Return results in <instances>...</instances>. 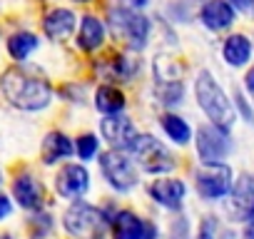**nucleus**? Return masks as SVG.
Here are the masks:
<instances>
[{"instance_id": "6e6552de", "label": "nucleus", "mask_w": 254, "mask_h": 239, "mask_svg": "<svg viewBox=\"0 0 254 239\" xmlns=\"http://www.w3.org/2000/svg\"><path fill=\"white\" fill-rule=\"evenodd\" d=\"M232 150L229 132L219 125H204L197 130V155L202 162H222Z\"/></svg>"}, {"instance_id": "c9c22d12", "label": "nucleus", "mask_w": 254, "mask_h": 239, "mask_svg": "<svg viewBox=\"0 0 254 239\" xmlns=\"http://www.w3.org/2000/svg\"><path fill=\"white\" fill-rule=\"evenodd\" d=\"M3 239H13V237H3Z\"/></svg>"}, {"instance_id": "7ed1b4c3", "label": "nucleus", "mask_w": 254, "mask_h": 239, "mask_svg": "<svg viewBox=\"0 0 254 239\" xmlns=\"http://www.w3.org/2000/svg\"><path fill=\"white\" fill-rule=\"evenodd\" d=\"M63 224H65L67 234H72L75 239H102L107 232V217L97 207L80 202V199H75L67 207Z\"/></svg>"}, {"instance_id": "6ab92c4d", "label": "nucleus", "mask_w": 254, "mask_h": 239, "mask_svg": "<svg viewBox=\"0 0 254 239\" xmlns=\"http://www.w3.org/2000/svg\"><path fill=\"white\" fill-rule=\"evenodd\" d=\"M72 152H75V147H72V142L67 140V135H63V132H50V135H45L43 150H40L45 165H55V162L70 157Z\"/></svg>"}, {"instance_id": "0eeeda50", "label": "nucleus", "mask_w": 254, "mask_h": 239, "mask_svg": "<svg viewBox=\"0 0 254 239\" xmlns=\"http://www.w3.org/2000/svg\"><path fill=\"white\" fill-rule=\"evenodd\" d=\"M194 184H197L199 197L219 199V197L229 194V189H232V170L222 162H204L194 172Z\"/></svg>"}, {"instance_id": "f03ea898", "label": "nucleus", "mask_w": 254, "mask_h": 239, "mask_svg": "<svg viewBox=\"0 0 254 239\" xmlns=\"http://www.w3.org/2000/svg\"><path fill=\"white\" fill-rule=\"evenodd\" d=\"M194 95H197V102H199V107L204 110V115L212 120V125H219V127H224V130L232 127V122H234V107H232V102L227 100L224 90L217 85V80H214L207 70H202V72L197 75Z\"/></svg>"}, {"instance_id": "7c9ffc66", "label": "nucleus", "mask_w": 254, "mask_h": 239, "mask_svg": "<svg viewBox=\"0 0 254 239\" xmlns=\"http://www.w3.org/2000/svg\"><path fill=\"white\" fill-rule=\"evenodd\" d=\"M247 90H249V92H254V67L247 72Z\"/></svg>"}, {"instance_id": "f257e3e1", "label": "nucleus", "mask_w": 254, "mask_h": 239, "mask_svg": "<svg viewBox=\"0 0 254 239\" xmlns=\"http://www.w3.org/2000/svg\"><path fill=\"white\" fill-rule=\"evenodd\" d=\"M0 90H3L5 100L25 112H35L50 105L53 100V87L45 77L28 72L23 67H10L0 77Z\"/></svg>"}, {"instance_id": "a211bd4d", "label": "nucleus", "mask_w": 254, "mask_h": 239, "mask_svg": "<svg viewBox=\"0 0 254 239\" xmlns=\"http://www.w3.org/2000/svg\"><path fill=\"white\" fill-rule=\"evenodd\" d=\"M105 43V25L95 15H85L80 20V33H77V45L87 53H95Z\"/></svg>"}, {"instance_id": "473e14b6", "label": "nucleus", "mask_w": 254, "mask_h": 239, "mask_svg": "<svg viewBox=\"0 0 254 239\" xmlns=\"http://www.w3.org/2000/svg\"><path fill=\"white\" fill-rule=\"evenodd\" d=\"M222 239H239V237H237V234H232V232H224V234H222Z\"/></svg>"}, {"instance_id": "f3484780", "label": "nucleus", "mask_w": 254, "mask_h": 239, "mask_svg": "<svg viewBox=\"0 0 254 239\" xmlns=\"http://www.w3.org/2000/svg\"><path fill=\"white\" fill-rule=\"evenodd\" d=\"M13 194H15L18 204L25 207V209H35L38 212L43 207V187L28 175H23V177H18L13 182Z\"/></svg>"}, {"instance_id": "39448f33", "label": "nucleus", "mask_w": 254, "mask_h": 239, "mask_svg": "<svg viewBox=\"0 0 254 239\" xmlns=\"http://www.w3.org/2000/svg\"><path fill=\"white\" fill-rule=\"evenodd\" d=\"M132 155L137 160V165L150 172V175H160V172H170L175 170V157L167 152V147L155 140L152 135H137L132 142Z\"/></svg>"}, {"instance_id": "4be33fe9", "label": "nucleus", "mask_w": 254, "mask_h": 239, "mask_svg": "<svg viewBox=\"0 0 254 239\" xmlns=\"http://www.w3.org/2000/svg\"><path fill=\"white\" fill-rule=\"evenodd\" d=\"M35 48H38V38H35L33 33H15V35L8 38V53H10V58L18 60V62L28 60Z\"/></svg>"}, {"instance_id": "1a4fd4ad", "label": "nucleus", "mask_w": 254, "mask_h": 239, "mask_svg": "<svg viewBox=\"0 0 254 239\" xmlns=\"http://www.w3.org/2000/svg\"><path fill=\"white\" fill-rule=\"evenodd\" d=\"M227 212L234 222L254 219V179L249 175H239L229 189Z\"/></svg>"}, {"instance_id": "9d476101", "label": "nucleus", "mask_w": 254, "mask_h": 239, "mask_svg": "<svg viewBox=\"0 0 254 239\" xmlns=\"http://www.w3.org/2000/svg\"><path fill=\"white\" fill-rule=\"evenodd\" d=\"M112 237L115 239H157V227L150 222H142L130 209H122L112 217Z\"/></svg>"}, {"instance_id": "412c9836", "label": "nucleus", "mask_w": 254, "mask_h": 239, "mask_svg": "<svg viewBox=\"0 0 254 239\" xmlns=\"http://www.w3.org/2000/svg\"><path fill=\"white\" fill-rule=\"evenodd\" d=\"M95 107H97L100 112H105V115H117V112H122V107H125V95H122V90L115 87V85H102V87L95 92Z\"/></svg>"}, {"instance_id": "20e7f679", "label": "nucleus", "mask_w": 254, "mask_h": 239, "mask_svg": "<svg viewBox=\"0 0 254 239\" xmlns=\"http://www.w3.org/2000/svg\"><path fill=\"white\" fill-rule=\"evenodd\" d=\"M110 30L112 35L125 43L132 50H142L147 45V35H150V23L145 15L130 10V8H115L110 13Z\"/></svg>"}, {"instance_id": "c756f323", "label": "nucleus", "mask_w": 254, "mask_h": 239, "mask_svg": "<svg viewBox=\"0 0 254 239\" xmlns=\"http://www.w3.org/2000/svg\"><path fill=\"white\" fill-rule=\"evenodd\" d=\"M10 214V199L0 194V219H5Z\"/></svg>"}, {"instance_id": "9b49d317", "label": "nucleus", "mask_w": 254, "mask_h": 239, "mask_svg": "<svg viewBox=\"0 0 254 239\" xmlns=\"http://www.w3.org/2000/svg\"><path fill=\"white\" fill-rule=\"evenodd\" d=\"M100 130H102V137L115 147V150H130L135 137H137V130L132 125L130 117L125 115H107L102 122H100Z\"/></svg>"}, {"instance_id": "c85d7f7f", "label": "nucleus", "mask_w": 254, "mask_h": 239, "mask_svg": "<svg viewBox=\"0 0 254 239\" xmlns=\"http://www.w3.org/2000/svg\"><path fill=\"white\" fill-rule=\"evenodd\" d=\"M234 102H237V107L242 110V115H244V120H247V122H252V120H254V115H252V110H249L247 100L242 97V92H237V95H234Z\"/></svg>"}, {"instance_id": "2eb2a0df", "label": "nucleus", "mask_w": 254, "mask_h": 239, "mask_svg": "<svg viewBox=\"0 0 254 239\" xmlns=\"http://www.w3.org/2000/svg\"><path fill=\"white\" fill-rule=\"evenodd\" d=\"M199 18L209 30H224L234 23V8L227 0H209V3H204Z\"/></svg>"}, {"instance_id": "cd10ccee", "label": "nucleus", "mask_w": 254, "mask_h": 239, "mask_svg": "<svg viewBox=\"0 0 254 239\" xmlns=\"http://www.w3.org/2000/svg\"><path fill=\"white\" fill-rule=\"evenodd\" d=\"M227 3L232 8H237V10H242V13H247V15L254 18V0H227Z\"/></svg>"}, {"instance_id": "bb28decb", "label": "nucleus", "mask_w": 254, "mask_h": 239, "mask_svg": "<svg viewBox=\"0 0 254 239\" xmlns=\"http://www.w3.org/2000/svg\"><path fill=\"white\" fill-rule=\"evenodd\" d=\"M197 239H217V222H214L212 217H207V219H202V224H199V234H197Z\"/></svg>"}, {"instance_id": "2f4dec72", "label": "nucleus", "mask_w": 254, "mask_h": 239, "mask_svg": "<svg viewBox=\"0 0 254 239\" xmlns=\"http://www.w3.org/2000/svg\"><path fill=\"white\" fill-rule=\"evenodd\" d=\"M244 234H247V239H254V219L247 224V232H244Z\"/></svg>"}, {"instance_id": "5701e85b", "label": "nucleus", "mask_w": 254, "mask_h": 239, "mask_svg": "<svg viewBox=\"0 0 254 239\" xmlns=\"http://www.w3.org/2000/svg\"><path fill=\"white\" fill-rule=\"evenodd\" d=\"M162 127H165L167 137H170V140H175L177 145H187V142H190V137H192L190 125L185 122L182 117H177V115H165V117H162Z\"/></svg>"}, {"instance_id": "ddd939ff", "label": "nucleus", "mask_w": 254, "mask_h": 239, "mask_svg": "<svg viewBox=\"0 0 254 239\" xmlns=\"http://www.w3.org/2000/svg\"><path fill=\"white\" fill-rule=\"evenodd\" d=\"M43 30L50 40H65L72 35L75 30V13L72 10H65V8H55L45 15L43 20Z\"/></svg>"}, {"instance_id": "4468645a", "label": "nucleus", "mask_w": 254, "mask_h": 239, "mask_svg": "<svg viewBox=\"0 0 254 239\" xmlns=\"http://www.w3.org/2000/svg\"><path fill=\"white\" fill-rule=\"evenodd\" d=\"M150 194L157 204H162L167 209H180L182 199H185V184L180 179H157V182H152Z\"/></svg>"}, {"instance_id": "393cba45", "label": "nucleus", "mask_w": 254, "mask_h": 239, "mask_svg": "<svg viewBox=\"0 0 254 239\" xmlns=\"http://www.w3.org/2000/svg\"><path fill=\"white\" fill-rule=\"evenodd\" d=\"M77 155H80V160H92L95 157V152H97V137L95 135H82V137H77Z\"/></svg>"}, {"instance_id": "f704fd0d", "label": "nucleus", "mask_w": 254, "mask_h": 239, "mask_svg": "<svg viewBox=\"0 0 254 239\" xmlns=\"http://www.w3.org/2000/svg\"><path fill=\"white\" fill-rule=\"evenodd\" d=\"M75 3H90V0H75Z\"/></svg>"}, {"instance_id": "dca6fc26", "label": "nucleus", "mask_w": 254, "mask_h": 239, "mask_svg": "<svg viewBox=\"0 0 254 239\" xmlns=\"http://www.w3.org/2000/svg\"><path fill=\"white\" fill-rule=\"evenodd\" d=\"M137 60H130L125 55H110L105 58V62L100 65V72L107 80H117V82H132V77L137 75Z\"/></svg>"}, {"instance_id": "a878e982", "label": "nucleus", "mask_w": 254, "mask_h": 239, "mask_svg": "<svg viewBox=\"0 0 254 239\" xmlns=\"http://www.w3.org/2000/svg\"><path fill=\"white\" fill-rule=\"evenodd\" d=\"M50 227H53V222H50V217H48V214H35V217L30 219V229H33V237H35V239H38V237H43Z\"/></svg>"}, {"instance_id": "423d86ee", "label": "nucleus", "mask_w": 254, "mask_h": 239, "mask_svg": "<svg viewBox=\"0 0 254 239\" xmlns=\"http://www.w3.org/2000/svg\"><path fill=\"white\" fill-rule=\"evenodd\" d=\"M100 170H102V175H105V179L115 187V189H120V192H127V189H132L135 184H137V170H135V162L127 157V155H122V150H110V152H105L102 155V160H100Z\"/></svg>"}, {"instance_id": "f8f14e48", "label": "nucleus", "mask_w": 254, "mask_h": 239, "mask_svg": "<svg viewBox=\"0 0 254 239\" xmlns=\"http://www.w3.org/2000/svg\"><path fill=\"white\" fill-rule=\"evenodd\" d=\"M87 184H90V175L82 165H65L55 177V189L65 199L82 197L87 192Z\"/></svg>"}, {"instance_id": "b1692460", "label": "nucleus", "mask_w": 254, "mask_h": 239, "mask_svg": "<svg viewBox=\"0 0 254 239\" xmlns=\"http://www.w3.org/2000/svg\"><path fill=\"white\" fill-rule=\"evenodd\" d=\"M157 95L165 105H177V102H182V82L180 80H160Z\"/></svg>"}, {"instance_id": "72a5a7b5", "label": "nucleus", "mask_w": 254, "mask_h": 239, "mask_svg": "<svg viewBox=\"0 0 254 239\" xmlns=\"http://www.w3.org/2000/svg\"><path fill=\"white\" fill-rule=\"evenodd\" d=\"M130 3H132V5H137V8H142V5L147 3V0H130Z\"/></svg>"}, {"instance_id": "aec40b11", "label": "nucleus", "mask_w": 254, "mask_h": 239, "mask_svg": "<svg viewBox=\"0 0 254 239\" xmlns=\"http://www.w3.org/2000/svg\"><path fill=\"white\" fill-rule=\"evenodd\" d=\"M222 53H224V60L232 67H242L252 58V43H249L247 35H232V38H227Z\"/></svg>"}]
</instances>
